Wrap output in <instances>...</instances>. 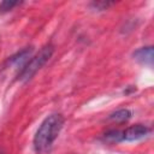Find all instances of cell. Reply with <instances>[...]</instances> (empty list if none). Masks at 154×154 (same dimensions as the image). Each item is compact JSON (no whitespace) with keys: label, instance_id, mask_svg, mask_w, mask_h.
I'll return each instance as SVG.
<instances>
[{"label":"cell","instance_id":"6da1fadb","mask_svg":"<svg viewBox=\"0 0 154 154\" xmlns=\"http://www.w3.org/2000/svg\"><path fill=\"white\" fill-rule=\"evenodd\" d=\"M64 123L65 119L59 113L49 114L43 119L34 136V148L37 153H43L52 147L58 138Z\"/></svg>","mask_w":154,"mask_h":154},{"label":"cell","instance_id":"7a4b0ae2","mask_svg":"<svg viewBox=\"0 0 154 154\" xmlns=\"http://www.w3.org/2000/svg\"><path fill=\"white\" fill-rule=\"evenodd\" d=\"M54 52V47L53 45L48 43L46 46H43L34 57H31V59H29L25 65L20 69L17 79L19 82H26L29 79H31L34 77V75L51 59L52 54Z\"/></svg>","mask_w":154,"mask_h":154},{"label":"cell","instance_id":"3957f363","mask_svg":"<svg viewBox=\"0 0 154 154\" xmlns=\"http://www.w3.org/2000/svg\"><path fill=\"white\" fill-rule=\"evenodd\" d=\"M150 132V129L143 124H135L129 128H126L123 131V141L126 142H134L140 141L144 137H147Z\"/></svg>","mask_w":154,"mask_h":154},{"label":"cell","instance_id":"277c9868","mask_svg":"<svg viewBox=\"0 0 154 154\" xmlns=\"http://www.w3.org/2000/svg\"><path fill=\"white\" fill-rule=\"evenodd\" d=\"M153 53H154V51H153L152 46L142 47L134 52V59L142 65L152 66L153 65Z\"/></svg>","mask_w":154,"mask_h":154},{"label":"cell","instance_id":"5b68a950","mask_svg":"<svg viewBox=\"0 0 154 154\" xmlns=\"http://www.w3.org/2000/svg\"><path fill=\"white\" fill-rule=\"evenodd\" d=\"M30 53H31V48H24L22 51H19L18 53H16L14 55H12L8 60H7V64L8 65H20L22 67L25 65V63L29 60L28 58L30 57Z\"/></svg>","mask_w":154,"mask_h":154},{"label":"cell","instance_id":"8992f818","mask_svg":"<svg viewBox=\"0 0 154 154\" xmlns=\"http://www.w3.org/2000/svg\"><path fill=\"white\" fill-rule=\"evenodd\" d=\"M132 113L130 109L128 108H122V109H118L116 112H113L112 114H109L108 119L113 123H118V124H122V123H125L128 122L130 118H131Z\"/></svg>","mask_w":154,"mask_h":154},{"label":"cell","instance_id":"52a82bcc","mask_svg":"<svg viewBox=\"0 0 154 154\" xmlns=\"http://www.w3.org/2000/svg\"><path fill=\"white\" fill-rule=\"evenodd\" d=\"M103 141L106 143L109 144H116L123 141V131L116 130V129H111L108 131H106L103 134Z\"/></svg>","mask_w":154,"mask_h":154},{"label":"cell","instance_id":"ba28073f","mask_svg":"<svg viewBox=\"0 0 154 154\" xmlns=\"http://www.w3.org/2000/svg\"><path fill=\"white\" fill-rule=\"evenodd\" d=\"M18 4H19L18 1H8V0L0 2V13H5V12L11 11V10H12L14 6H17Z\"/></svg>","mask_w":154,"mask_h":154},{"label":"cell","instance_id":"9c48e42d","mask_svg":"<svg viewBox=\"0 0 154 154\" xmlns=\"http://www.w3.org/2000/svg\"><path fill=\"white\" fill-rule=\"evenodd\" d=\"M113 2H109V1H93L90 4V6L94 8V10H97V11H102V10H107L109 6H112Z\"/></svg>","mask_w":154,"mask_h":154}]
</instances>
